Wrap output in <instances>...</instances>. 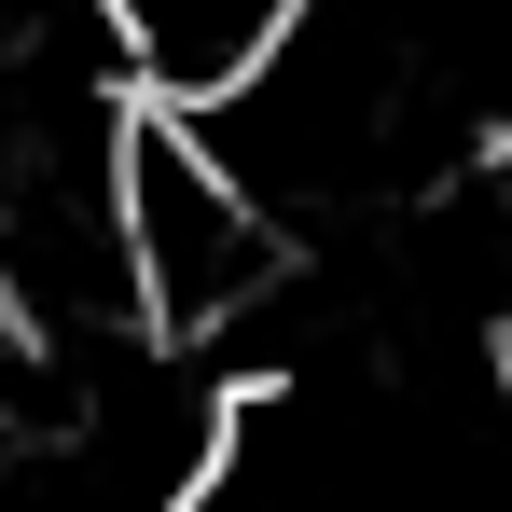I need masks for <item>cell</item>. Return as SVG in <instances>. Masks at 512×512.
<instances>
[{
  "label": "cell",
  "instance_id": "obj_1",
  "mask_svg": "<svg viewBox=\"0 0 512 512\" xmlns=\"http://www.w3.org/2000/svg\"><path fill=\"white\" fill-rule=\"evenodd\" d=\"M111 250H125V319L180 360L250 333L291 291V236L208 167L194 125H153V111H125V139H111Z\"/></svg>",
  "mask_w": 512,
  "mask_h": 512
}]
</instances>
